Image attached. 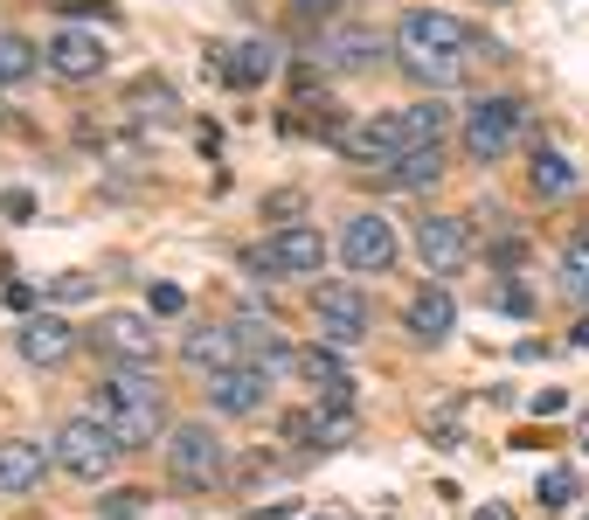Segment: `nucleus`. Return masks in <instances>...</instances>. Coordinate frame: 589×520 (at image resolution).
<instances>
[{"instance_id": "f257e3e1", "label": "nucleus", "mask_w": 589, "mask_h": 520, "mask_svg": "<svg viewBox=\"0 0 589 520\" xmlns=\"http://www.w3.org/2000/svg\"><path fill=\"white\" fill-rule=\"evenodd\" d=\"M451 119H458V111H451L444 98H424V104H403V111H382V119L347 125L333 146L354 166H375V174H382V166H395L403 153H416V146H437V139L451 133Z\"/></svg>"}, {"instance_id": "f03ea898", "label": "nucleus", "mask_w": 589, "mask_h": 520, "mask_svg": "<svg viewBox=\"0 0 589 520\" xmlns=\"http://www.w3.org/2000/svg\"><path fill=\"white\" fill-rule=\"evenodd\" d=\"M90 417H105L125 451H154L167 437V403H160L154 368H111L98 382V396H90Z\"/></svg>"}, {"instance_id": "7ed1b4c3", "label": "nucleus", "mask_w": 589, "mask_h": 520, "mask_svg": "<svg viewBox=\"0 0 589 520\" xmlns=\"http://www.w3.org/2000/svg\"><path fill=\"white\" fill-rule=\"evenodd\" d=\"M49 451H56V466H63L70 479H84V486H105L125 444L111 437V423H105V417H70L63 431H56Z\"/></svg>"}, {"instance_id": "20e7f679", "label": "nucleus", "mask_w": 589, "mask_h": 520, "mask_svg": "<svg viewBox=\"0 0 589 520\" xmlns=\"http://www.w3.org/2000/svg\"><path fill=\"white\" fill-rule=\"evenodd\" d=\"M471 49H479V28H465L444 8H409L403 28H395V63H416V55H471Z\"/></svg>"}, {"instance_id": "39448f33", "label": "nucleus", "mask_w": 589, "mask_h": 520, "mask_svg": "<svg viewBox=\"0 0 589 520\" xmlns=\"http://www.w3.org/2000/svg\"><path fill=\"white\" fill-rule=\"evenodd\" d=\"M167 472H174V486L208 493L230 479V451H222V437L208 423H181V431H167Z\"/></svg>"}, {"instance_id": "423d86ee", "label": "nucleus", "mask_w": 589, "mask_h": 520, "mask_svg": "<svg viewBox=\"0 0 589 520\" xmlns=\"http://www.w3.org/2000/svg\"><path fill=\"white\" fill-rule=\"evenodd\" d=\"M520 125H527V104L520 98H479L465 111V153L492 166V160H506L513 153V139H520Z\"/></svg>"}, {"instance_id": "0eeeda50", "label": "nucleus", "mask_w": 589, "mask_h": 520, "mask_svg": "<svg viewBox=\"0 0 589 520\" xmlns=\"http://www.w3.org/2000/svg\"><path fill=\"white\" fill-rule=\"evenodd\" d=\"M395 257H403V236H395L389 215H375V209L347 215V230H340V264H347L354 277H382Z\"/></svg>"}, {"instance_id": "6e6552de", "label": "nucleus", "mask_w": 589, "mask_h": 520, "mask_svg": "<svg viewBox=\"0 0 589 520\" xmlns=\"http://www.w3.org/2000/svg\"><path fill=\"white\" fill-rule=\"evenodd\" d=\"M90 347H98L111 368H154V355H160L154 312H98V326H90Z\"/></svg>"}, {"instance_id": "1a4fd4ad", "label": "nucleus", "mask_w": 589, "mask_h": 520, "mask_svg": "<svg viewBox=\"0 0 589 520\" xmlns=\"http://www.w3.org/2000/svg\"><path fill=\"white\" fill-rule=\"evenodd\" d=\"M312 320H319V341L347 355V347L368 341L375 312H368V299H360V285H347V277H340V285H319V292H312Z\"/></svg>"}, {"instance_id": "9d476101", "label": "nucleus", "mask_w": 589, "mask_h": 520, "mask_svg": "<svg viewBox=\"0 0 589 520\" xmlns=\"http://www.w3.org/2000/svg\"><path fill=\"white\" fill-rule=\"evenodd\" d=\"M319 264H327V236L312 222H284L263 250H250V271H263V277H312Z\"/></svg>"}, {"instance_id": "9b49d317", "label": "nucleus", "mask_w": 589, "mask_h": 520, "mask_svg": "<svg viewBox=\"0 0 589 520\" xmlns=\"http://www.w3.org/2000/svg\"><path fill=\"white\" fill-rule=\"evenodd\" d=\"M77 341L84 333L63 320V312H28L22 333H14V355H22L28 368H63L70 355H77Z\"/></svg>"}, {"instance_id": "f8f14e48", "label": "nucleus", "mask_w": 589, "mask_h": 520, "mask_svg": "<svg viewBox=\"0 0 589 520\" xmlns=\"http://www.w3.org/2000/svg\"><path fill=\"white\" fill-rule=\"evenodd\" d=\"M42 63H49L63 84H90V77L105 70V35H98V28H77V22H70V28H56L49 42H42Z\"/></svg>"}, {"instance_id": "ddd939ff", "label": "nucleus", "mask_w": 589, "mask_h": 520, "mask_svg": "<svg viewBox=\"0 0 589 520\" xmlns=\"http://www.w3.org/2000/svg\"><path fill=\"white\" fill-rule=\"evenodd\" d=\"M416 257L430 264V277L465 271V257H471V230H465V215H424V222H416Z\"/></svg>"}, {"instance_id": "4468645a", "label": "nucleus", "mask_w": 589, "mask_h": 520, "mask_svg": "<svg viewBox=\"0 0 589 520\" xmlns=\"http://www.w3.org/2000/svg\"><path fill=\"white\" fill-rule=\"evenodd\" d=\"M292 368L306 375L312 403H327V410H354V388H360V382H354V368L340 361V347H327V341H319V347H306V355H298Z\"/></svg>"}, {"instance_id": "2eb2a0df", "label": "nucleus", "mask_w": 589, "mask_h": 520, "mask_svg": "<svg viewBox=\"0 0 589 520\" xmlns=\"http://www.w3.org/2000/svg\"><path fill=\"white\" fill-rule=\"evenodd\" d=\"M263 396H271V368L236 361V368H222V375H208V410H222V417H257Z\"/></svg>"}, {"instance_id": "dca6fc26", "label": "nucleus", "mask_w": 589, "mask_h": 520, "mask_svg": "<svg viewBox=\"0 0 589 520\" xmlns=\"http://www.w3.org/2000/svg\"><path fill=\"white\" fill-rule=\"evenodd\" d=\"M389 55V35L382 28H360V22H333L319 35V70H368Z\"/></svg>"}, {"instance_id": "f3484780", "label": "nucleus", "mask_w": 589, "mask_h": 520, "mask_svg": "<svg viewBox=\"0 0 589 520\" xmlns=\"http://www.w3.org/2000/svg\"><path fill=\"white\" fill-rule=\"evenodd\" d=\"M230 333H236V355L250 361V368H271V375H278L284 361H298L292 347H284V326L271 320V312H257V306H243L236 320H230Z\"/></svg>"}, {"instance_id": "a211bd4d", "label": "nucleus", "mask_w": 589, "mask_h": 520, "mask_svg": "<svg viewBox=\"0 0 589 520\" xmlns=\"http://www.w3.org/2000/svg\"><path fill=\"white\" fill-rule=\"evenodd\" d=\"M278 63H284V49L271 42V35H257V42H236V49H222V84L257 90V84L278 77Z\"/></svg>"}, {"instance_id": "6ab92c4d", "label": "nucleus", "mask_w": 589, "mask_h": 520, "mask_svg": "<svg viewBox=\"0 0 589 520\" xmlns=\"http://www.w3.org/2000/svg\"><path fill=\"white\" fill-rule=\"evenodd\" d=\"M49 466H56V451H42V444H28V437H8L0 444V493H35Z\"/></svg>"}, {"instance_id": "aec40b11", "label": "nucleus", "mask_w": 589, "mask_h": 520, "mask_svg": "<svg viewBox=\"0 0 589 520\" xmlns=\"http://www.w3.org/2000/svg\"><path fill=\"white\" fill-rule=\"evenodd\" d=\"M451 326H458V299H451L444 285H424V292L409 299V333H416L424 347H437V341H451Z\"/></svg>"}, {"instance_id": "412c9836", "label": "nucleus", "mask_w": 589, "mask_h": 520, "mask_svg": "<svg viewBox=\"0 0 589 520\" xmlns=\"http://www.w3.org/2000/svg\"><path fill=\"white\" fill-rule=\"evenodd\" d=\"M181 361L195 368V375H222V368H236L243 355H236V333L230 326H195L181 341Z\"/></svg>"}, {"instance_id": "4be33fe9", "label": "nucleus", "mask_w": 589, "mask_h": 520, "mask_svg": "<svg viewBox=\"0 0 589 520\" xmlns=\"http://www.w3.org/2000/svg\"><path fill=\"white\" fill-rule=\"evenodd\" d=\"M382 181H389V188H403V195L437 188V181H444V146H416V153H403L395 166H382Z\"/></svg>"}, {"instance_id": "5701e85b", "label": "nucleus", "mask_w": 589, "mask_h": 520, "mask_svg": "<svg viewBox=\"0 0 589 520\" xmlns=\"http://www.w3.org/2000/svg\"><path fill=\"white\" fill-rule=\"evenodd\" d=\"M527 181H535V195L541 201H562V195H576V166H568V153H555V146H535V160H527Z\"/></svg>"}, {"instance_id": "b1692460", "label": "nucleus", "mask_w": 589, "mask_h": 520, "mask_svg": "<svg viewBox=\"0 0 589 520\" xmlns=\"http://www.w3.org/2000/svg\"><path fill=\"white\" fill-rule=\"evenodd\" d=\"M35 70H42V49L28 42V35H14V28H0V84H28Z\"/></svg>"}, {"instance_id": "393cba45", "label": "nucleus", "mask_w": 589, "mask_h": 520, "mask_svg": "<svg viewBox=\"0 0 589 520\" xmlns=\"http://www.w3.org/2000/svg\"><path fill=\"white\" fill-rule=\"evenodd\" d=\"M132 119L146 125H181V98L167 84H132Z\"/></svg>"}, {"instance_id": "a878e982", "label": "nucleus", "mask_w": 589, "mask_h": 520, "mask_svg": "<svg viewBox=\"0 0 589 520\" xmlns=\"http://www.w3.org/2000/svg\"><path fill=\"white\" fill-rule=\"evenodd\" d=\"M555 292H562V299H589V236H576V244H568L562 250V264H555Z\"/></svg>"}, {"instance_id": "bb28decb", "label": "nucleus", "mask_w": 589, "mask_h": 520, "mask_svg": "<svg viewBox=\"0 0 589 520\" xmlns=\"http://www.w3.org/2000/svg\"><path fill=\"white\" fill-rule=\"evenodd\" d=\"M576 493H582V486H576V466H541V486H535V499H541L548 513H562Z\"/></svg>"}, {"instance_id": "cd10ccee", "label": "nucleus", "mask_w": 589, "mask_h": 520, "mask_svg": "<svg viewBox=\"0 0 589 520\" xmlns=\"http://www.w3.org/2000/svg\"><path fill=\"white\" fill-rule=\"evenodd\" d=\"M278 437L292 444V451H319V403H312V410H292V417H278Z\"/></svg>"}, {"instance_id": "c85d7f7f", "label": "nucleus", "mask_w": 589, "mask_h": 520, "mask_svg": "<svg viewBox=\"0 0 589 520\" xmlns=\"http://www.w3.org/2000/svg\"><path fill=\"white\" fill-rule=\"evenodd\" d=\"M354 444V410H327L319 403V451H347Z\"/></svg>"}, {"instance_id": "c756f323", "label": "nucleus", "mask_w": 589, "mask_h": 520, "mask_svg": "<svg viewBox=\"0 0 589 520\" xmlns=\"http://www.w3.org/2000/svg\"><path fill=\"white\" fill-rule=\"evenodd\" d=\"M42 292H49V299H56V306H84V299H98V285H90V277H84V271H56V277H49V285H42Z\"/></svg>"}, {"instance_id": "7c9ffc66", "label": "nucleus", "mask_w": 589, "mask_h": 520, "mask_svg": "<svg viewBox=\"0 0 589 520\" xmlns=\"http://www.w3.org/2000/svg\"><path fill=\"white\" fill-rule=\"evenodd\" d=\"M98 520H146V493L139 486H119L98 499Z\"/></svg>"}, {"instance_id": "2f4dec72", "label": "nucleus", "mask_w": 589, "mask_h": 520, "mask_svg": "<svg viewBox=\"0 0 589 520\" xmlns=\"http://www.w3.org/2000/svg\"><path fill=\"white\" fill-rule=\"evenodd\" d=\"M146 306H154V320H174V312L187 306V292L181 285H154V292H146Z\"/></svg>"}, {"instance_id": "473e14b6", "label": "nucleus", "mask_w": 589, "mask_h": 520, "mask_svg": "<svg viewBox=\"0 0 589 520\" xmlns=\"http://www.w3.org/2000/svg\"><path fill=\"white\" fill-rule=\"evenodd\" d=\"M0 215H8V222H28V215H35V195H28V188H8V195H0Z\"/></svg>"}, {"instance_id": "72a5a7b5", "label": "nucleus", "mask_w": 589, "mask_h": 520, "mask_svg": "<svg viewBox=\"0 0 589 520\" xmlns=\"http://www.w3.org/2000/svg\"><path fill=\"white\" fill-rule=\"evenodd\" d=\"M430 437L437 444H458V403H444V410L430 417Z\"/></svg>"}, {"instance_id": "f704fd0d", "label": "nucleus", "mask_w": 589, "mask_h": 520, "mask_svg": "<svg viewBox=\"0 0 589 520\" xmlns=\"http://www.w3.org/2000/svg\"><path fill=\"white\" fill-rule=\"evenodd\" d=\"M298 499H250V520H292Z\"/></svg>"}, {"instance_id": "c9c22d12", "label": "nucleus", "mask_w": 589, "mask_h": 520, "mask_svg": "<svg viewBox=\"0 0 589 520\" xmlns=\"http://www.w3.org/2000/svg\"><path fill=\"white\" fill-rule=\"evenodd\" d=\"M492 306H500V312H527L535 299H527V285H500V292H492Z\"/></svg>"}, {"instance_id": "e433bc0d", "label": "nucleus", "mask_w": 589, "mask_h": 520, "mask_svg": "<svg viewBox=\"0 0 589 520\" xmlns=\"http://www.w3.org/2000/svg\"><path fill=\"white\" fill-rule=\"evenodd\" d=\"M568 410V388H541L535 396V417H562Z\"/></svg>"}, {"instance_id": "4c0bfd02", "label": "nucleus", "mask_w": 589, "mask_h": 520, "mask_svg": "<svg viewBox=\"0 0 589 520\" xmlns=\"http://www.w3.org/2000/svg\"><path fill=\"white\" fill-rule=\"evenodd\" d=\"M292 8L306 14V22H333V14H340V0H292Z\"/></svg>"}, {"instance_id": "58836bf2", "label": "nucleus", "mask_w": 589, "mask_h": 520, "mask_svg": "<svg viewBox=\"0 0 589 520\" xmlns=\"http://www.w3.org/2000/svg\"><path fill=\"white\" fill-rule=\"evenodd\" d=\"M0 299H8L14 312H28V306H35V285H8V292H0Z\"/></svg>"}, {"instance_id": "ea45409f", "label": "nucleus", "mask_w": 589, "mask_h": 520, "mask_svg": "<svg viewBox=\"0 0 589 520\" xmlns=\"http://www.w3.org/2000/svg\"><path fill=\"white\" fill-rule=\"evenodd\" d=\"M471 520H520V513H513V507H506V499H486V507H479V513H471Z\"/></svg>"}, {"instance_id": "a19ab883", "label": "nucleus", "mask_w": 589, "mask_h": 520, "mask_svg": "<svg viewBox=\"0 0 589 520\" xmlns=\"http://www.w3.org/2000/svg\"><path fill=\"white\" fill-rule=\"evenodd\" d=\"M568 347H589V320H576V326H568Z\"/></svg>"}, {"instance_id": "79ce46f5", "label": "nucleus", "mask_w": 589, "mask_h": 520, "mask_svg": "<svg viewBox=\"0 0 589 520\" xmlns=\"http://www.w3.org/2000/svg\"><path fill=\"white\" fill-rule=\"evenodd\" d=\"M576 444H582V451H589V410L576 417Z\"/></svg>"}]
</instances>
